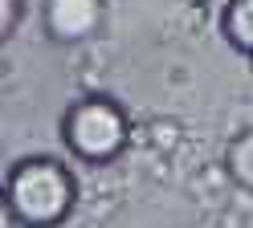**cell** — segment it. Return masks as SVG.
<instances>
[{
    "label": "cell",
    "mask_w": 253,
    "mask_h": 228,
    "mask_svg": "<svg viewBox=\"0 0 253 228\" xmlns=\"http://www.w3.org/2000/svg\"><path fill=\"white\" fill-rule=\"evenodd\" d=\"M4 200L12 220H21L25 228H57L74 212L78 184L57 159H25L4 179Z\"/></svg>",
    "instance_id": "1"
},
{
    "label": "cell",
    "mask_w": 253,
    "mask_h": 228,
    "mask_svg": "<svg viewBox=\"0 0 253 228\" xmlns=\"http://www.w3.org/2000/svg\"><path fill=\"white\" fill-rule=\"evenodd\" d=\"M61 135H66L70 151L86 163H106L115 159L126 147V114L119 102L110 98H82L66 110V122H61Z\"/></svg>",
    "instance_id": "2"
},
{
    "label": "cell",
    "mask_w": 253,
    "mask_h": 228,
    "mask_svg": "<svg viewBox=\"0 0 253 228\" xmlns=\"http://www.w3.org/2000/svg\"><path fill=\"white\" fill-rule=\"evenodd\" d=\"M102 21L98 0H49V33L57 41H82Z\"/></svg>",
    "instance_id": "3"
},
{
    "label": "cell",
    "mask_w": 253,
    "mask_h": 228,
    "mask_svg": "<svg viewBox=\"0 0 253 228\" xmlns=\"http://www.w3.org/2000/svg\"><path fill=\"white\" fill-rule=\"evenodd\" d=\"M220 29H225V37L237 53L253 57V0H229L225 16H220Z\"/></svg>",
    "instance_id": "4"
},
{
    "label": "cell",
    "mask_w": 253,
    "mask_h": 228,
    "mask_svg": "<svg viewBox=\"0 0 253 228\" xmlns=\"http://www.w3.org/2000/svg\"><path fill=\"white\" fill-rule=\"evenodd\" d=\"M225 167H229V175H233L245 191H253V130H241V135L229 143Z\"/></svg>",
    "instance_id": "5"
},
{
    "label": "cell",
    "mask_w": 253,
    "mask_h": 228,
    "mask_svg": "<svg viewBox=\"0 0 253 228\" xmlns=\"http://www.w3.org/2000/svg\"><path fill=\"white\" fill-rule=\"evenodd\" d=\"M17 21H21V0H4V16H0V33H8L17 29Z\"/></svg>",
    "instance_id": "6"
}]
</instances>
